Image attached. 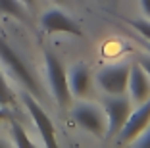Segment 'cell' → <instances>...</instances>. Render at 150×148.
<instances>
[{"instance_id":"19","label":"cell","mask_w":150,"mask_h":148,"mask_svg":"<svg viewBox=\"0 0 150 148\" xmlns=\"http://www.w3.org/2000/svg\"><path fill=\"white\" fill-rule=\"evenodd\" d=\"M141 8H142V12L150 18V0H141Z\"/></svg>"},{"instance_id":"13","label":"cell","mask_w":150,"mask_h":148,"mask_svg":"<svg viewBox=\"0 0 150 148\" xmlns=\"http://www.w3.org/2000/svg\"><path fill=\"white\" fill-rule=\"evenodd\" d=\"M16 104V94H13V91L8 87V83H6L4 75H2V71H0V106H13Z\"/></svg>"},{"instance_id":"15","label":"cell","mask_w":150,"mask_h":148,"mask_svg":"<svg viewBox=\"0 0 150 148\" xmlns=\"http://www.w3.org/2000/svg\"><path fill=\"white\" fill-rule=\"evenodd\" d=\"M133 144H137V146H150V123L144 127V131L141 135L133 140Z\"/></svg>"},{"instance_id":"12","label":"cell","mask_w":150,"mask_h":148,"mask_svg":"<svg viewBox=\"0 0 150 148\" xmlns=\"http://www.w3.org/2000/svg\"><path fill=\"white\" fill-rule=\"evenodd\" d=\"M10 125H12V137H13V142H16V146H21V148H33L35 144H33V140L27 137L25 129L21 127V123L16 121V119H10Z\"/></svg>"},{"instance_id":"11","label":"cell","mask_w":150,"mask_h":148,"mask_svg":"<svg viewBox=\"0 0 150 148\" xmlns=\"http://www.w3.org/2000/svg\"><path fill=\"white\" fill-rule=\"evenodd\" d=\"M0 13H6V16H12L16 19H27V12L25 6L19 2V0H0Z\"/></svg>"},{"instance_id":"6","label":"cell","mask_w":150,"mask_h":148,"mask_svg":"<svg viewBox=\"0 0 150 148\" xmlns=\"http://www.w3.org/2000/svg\"><path fill=\"white\" fill-rule=\"evenodd\" d=\"M148 123H150V96L144 102H141V106L137 110H133L127 115L123 127L117 133V142L119 144H131L144 131V127Z\"/></svg>"},{"instance_id":"3","label":"cell","mask_w":150,"mask_h":148,"mask_svg":"<svg viewBox=\"0 0 150 148\" xmlns=\"http://www.w3.org/2000/svg\"><path fill=\"white\" fill-rule=\"evenodd\" d=\"M44 65H46L48 83H50V89H52V94L56 98V102L62 108H67L71 102V91H69L67 73H66L64 64L52 52H44Z\"/></svg>"},{"instance_id":"9","label":"cell","mask_w":150,"mask_h":148,"mask_svg":"<svg viewBox=\"0 0 150 148\" xmlns=\"http://www.w3.org/2000/svg\"><path fill=\"white\" fill-rule=\"evenodd\" d=\"M127 89H129V92H131L133 102H139V104L144 102L150 96V79L137 62H135V64L131 65V69H129Z\"/></svg>"},{"instance_id":"20","label":"cell","mask_w":150,"mask_h":148,"mask_svg":"<svg viewBox=\"0 0 150 148\" xmlns=\"http://www.w3.org/2000/svg\"><path fill=\"white\" fill-rule=\"evenodd\" d=\"M19 2H21L25 8H33V6H35V0H19Z\"/></svg>"},{"instance_id":"21","label":"cell","mask_w":150,"mask_h":148,"mask_svg":"<svg viewBox=\"0 0 150 148\" xmlns=\"http://www.w3.org/2000/svg\"><path fill=\"white\" fill-rule=\"evenodd\" d=\"M54 2H58V4H62V2H66V0H54Z\"/></svg>"},{"instance_id":"7","label":"cell","mask_w":150,"mask_h":148,"mask_svg":"<svg viewBox=\"0 0 150 148\" xmlns=\"http://www.w3.org/2000/svg\"><path fill=\"white\" fill-rule=\"evenodd\" d=\"M129 69H131L129 64H115L104 67L96 75L98 87L106 94H125L129 81Z\"/></svg>"},{"instance_id":"1","label":"cell","mask_w":150,"mask_h":148,"mask_svg":"<svg viewBox=\"0 0 150 148\" xmlns=\"http://www.w3.org/2000/svg\"><path fill=\"white\" fill-rule=\"evenodd\" d=\"M0 62L4 64V67L12 73V77L18 81L21 87H25L27 92H31L33 96H40L42 91L39 87V81L33 75V71L29 69V65L23 62V58L19 56L16 50L8 44V40L0 37Z\"/></svg>"},{"instance_id":"16","label":"cell","mask_w":150,"mask_h":148,"mask_svg":"<svg viewBox=\"0 0 150 148\" xmlns=\"http://www.w3.org/2000/svg\"><path fill=\"white\" fill-rule=\"evenodd\" d=\"M137 64L144 69V73L148 75V79H150V54L148 56H146V54H141V56L137 58Z\"/></svg>"},{"instance_id":"14","label":"cell","mask_w":150,"mask_h":148,"mask_svg":"<svg viewBox=\"0 0 150 148\" xmlns=\"http://www.w3.org/2000/svg\"><path fill=\"white\" fill-rule=\"evenodd\" d=\"M123 21L129 23L141 37L150 40V21H146V19H127V18H123Z\"/></svg>"},{"instance_id":"22","label":"cell","mask_w":150,"mask_h":148,"mask_svg":"<svg viewBox=\"0 0 150 148\" xmlns=\"http://www.w3.org/2000/svg\"><path fill=\"white\" fill-rule=\"evenodd\" d=\"M0 146H6V142H4V140H0Z\"/></svg>"},{"instance_id":"10","label":"cell","mask_w":150,"mask_h":148,"mask_svg":"<svg viewBox=\"0 0 150 148\" xmlns=\"http://www.w3.org/2000/svg\"><path fill=\"white\" fill-rule=\"evenodd\" d=\"M69 91L73 96L77 98H83L88 94V89H91V71L85 64H75L69 69Z\"/></svg>"},{"instance_id":"8","label":"cell","mask_w":150,"mask_h":148,"mask_svg":"<svg viewBox=\"0 0 150 148\" xmlns=\"http://www.w3.org/2000/svg\"><path fill=\"white\" fill-rule=\"evenodd\" d=\"M40 27H42L46 33H69L75 37H83V31L69 16H66L64 12L52 8L48 12L42 13L40 18Z\"/></svg>"},{"instance_id":"5","label":"cell","mask_w":150,"mask_h":148,"mask_svg":"<svg viewBox=\"0 0 150 148\" xmlns=\"http://www.w3.org/2000/svg\"><path fill=\"white\" fill-rule=\"evenodd\" d=\"M21 100L23 104H25L27 112H29V115H31L33 123H35V127L39 129V135L40 139H42L44 146L48 148H56L58 146V140H56V129H54V123L52 119L48 118V113L42 110V106L39 104V100H37L35 96L31 94V92H23L21 94Z\"/></svg>"},{"instance_id":"2","label":"cell","mask_w":150,"mask_h":148,"mask_svg":"<svg viewBox=\"0 0 150 148\" xmlns=\"http://www.w3.org/2000/svg\"><path fill=\"white\" fill-rule=\"evenodd\" d=\"M102 108L106 113V135L104 139H114L123 127L127 115L131 113V98L123 94H108L102 98Z\"/></svg>"},{"instance_id":"18","label":"cell","mask_w":150,"mask_h":148,"mask_svg":"<svg viewBox=\"0 0 150 148\" xmlns=\"http://www.w3.org/2000/svg\"><path fill=\"white\" fill-rule=\"evenodd\" d=\"M137 40H139V44H141V46H142V48H144L146 52H148V54H150V40H146V39H144V37H139V39H137Z\"/></svg>"},{"instance_id":"17","label":"cell","mask_w":150,"mask_h":148,"mask_svg":"<svg viewBox=\"0 0 150 148\" xmlns=\"http://www.w3.org/2000/svg\"><path fill=\"white\" fill-rule=\"evenodd\" d=\"M13 115H12V112H10L6 106H0V121H10Z\"/></svg>"},{"instance_id":"4","label":"cell","mask_w":150,"mask_h":148,"mask_svg":"<svg viewBox=\"0 0 150 148\" xmlns=\"http://www.w3.org/2000/svg\"><path fill=\"white\" fill-rule=\"evenodd\" d=\"M71 118L81 129L93 133L98 139H104V135H106V113L96 104H91V102L75 104L71 110Z\"/></svg>"}]
</instances>
